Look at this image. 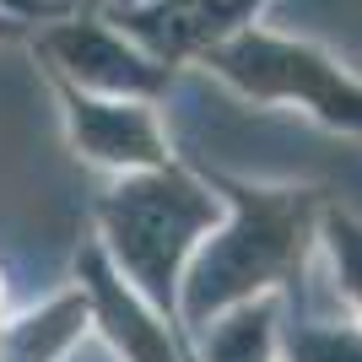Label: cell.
I'll return each mask as SVG.
<instances>
[{
	"label": "cell",
	"mask_w": 362,
	"mask_h": 362,
	"mask_svg": "<svg viewBox=\"0 0 362 362\" xmlns=\"http://www.w3.org/2000/svg\"><path fill=\"white\" fill-rule=\"evenodd\" d=\"M206 65L259 103H303L325 124L362 130V81L346 76L330 54L298 44V38H276L265 28H238L233 38L206 49Z\"/></svg>",
	"instance_id": "obj_3"
},
{
	"label": "cell",
	"mask_w": 362,
	"mask_h": 362,
	"mask_svg": "<svg viewBox=\"0 0 362 362\" xmlns=\"http://www.w3.org/2000/svg\"><path fill=\"white\" fill-rule=\"evenodd\" d=\"M206 362H271V308L243 303L238 314H227L211 330Z\"/></svg>",
	"instance_id": "obj_8"
},
{
	"label": "cell",
	"mask_w": 362,
	"mask_h": 362,
	"mask_svg": "<svg viewBox=\"0 0 362 362\" xmlns=\"http://www.w3.org/2000/svg\"><path fill=\"white\" fill-rule=\"evenodd\" d=\"M330 255H335V271H341V287L362 308V227L357 222L330 216Z\"/></svg>",
	"instance_id": "obj_11"
},
{
	"label": "cell",
	"mask_w": 362,
	"mask_h": 362,
	"mask_svg": "<svg viewBox=\"0 0 362 362\" xmlns=\"http://www.w3.org/2000/svg\"><path fill=\"white\" fill-rule=\"evenodd\" d=\"M76 330H81V303H60L49 308L44 319H28L11 341V362H49L60 346H71Z\"/></svg>",
	"instance_id": "obj_9"
},
{
	"label": "cell",
	"mask_w": 362,
	"mask_h": 362,
	"mask_svg": "<svg viewBox=\"0 0 362 362\" xmlns=\"http://www.w3.org/2000/svg\"><path fill=\"white\" fill-rule=\"evenodd\" d=\"M44 54L92 98H146L168 87V65L103 22H60L54 33H44Z\"/></svg>",
	"instance_id": "obj_4"
},
{
	"label": "cell",
	"mask_w": 362,
	"mask_h": 362,
	"mask_svg": "<svg viewBox=\"0 0 362 362\" xmlns=\"http://www.w3.org/2000/svg\"><path fill=\"white\" fill-rule=\"evenodd\" d=\"M222 206L179 168H146L141 179L119 184L103 206V227L114 238V255L141 281L151 303H173L179 292V259L189 243L216 227Z\"/></svg>",
	"instance_id": "obj_2"
},
{
	"label": "cell",
	"mask_w": 362,
	"mask_h": 362,
	"mask_svg": "<svg viewBox=\"0 0 362 362\" xmlns=\"http://www.w3.org/2000/svg\"><path fill=\"white\" fill-rule=\"evenodd\" d=\"M233 200H238V222L200 255L195 276H189L184 308L195 325H206L233 303H249L255 287L303 265V249H308L314 195H303V189H233Z\"/></svg>",
	"instance_id": "obj_1"
},
{
	"label": "cell",
	"mask_w": 362,
	"mask_h": 362,
	"mask_svg": "<svg viewBox=\"0 0 362 362\" xmlns=\"http://www.w3.org/2000/svg\"><path fill=\"white\" fill-rule=\"evenodd\" d=\"M292 362H362V335L335 330V325H303L287 341Z\"/></svg>",
	"instance_id": "obj_10"
},
{
	"label": "cell",
	"mask_w": 362,
	"mask_h": 362,
	"mask_svg": "<svg viewBox=\"0 0 362 362\" xmlns=\"http://www.w3.org/2000/svg\"><path fill=\"white\" fill-rule=\"evenodd\" d=\"M81 276H87L92 298H98V314L108 319V335L119 341L124 357H130V362H179V351H173L168 330L119 287V281H114V271H108L98 255H81Z\"/></svg>",
	"instance_id": "obj_7"
},
{
	"label": "cell",
	"mask_w": 362,
	"mask_h": 362,
	"mask_svg": "<svg viewBox=\"0 0 362 362\" xmlns=\"http://www.w3.org/2000/svg\"><path fill=\"white\" fill-rule=\"evenodd\" d=\"M0 38H11V22H6V16H0Z\"/></svg>",
	"instance_id": "obj_12"
},
{
	"label": "cell",
	"mask_w": 362,
	"mask_h": 362,
	"mask_svg": "<svg viewBox=\"0 0 362 362\" xmlns=\"http://www.w3.org/2000/svg\"><path fill=\"white\" fill-rule=\"evenodd\" d=\"M259 0H141L119 11V28H130L146 44L151 60H184V54H206L222 38L249 22Z\"/></svg>",
	"instance_id": "obj_6"
},
{
	"label": "cell",
	"mask_w": 362,
	"mask_h": 362,
	"mask_svg": "<svg viewBox=\"0 0 362 362\" xmlns=\"http://www.w3.org/2000/svg\"><path fill=\"white\" fill-rule=\"evenodd\" d=\"M65 108H71V136L92 163L108 168H163L168 141L163 124L141 98H92V92L65 87Z\"/></svg>",
	"instance_id": "obj_5"
}]
</instances>
